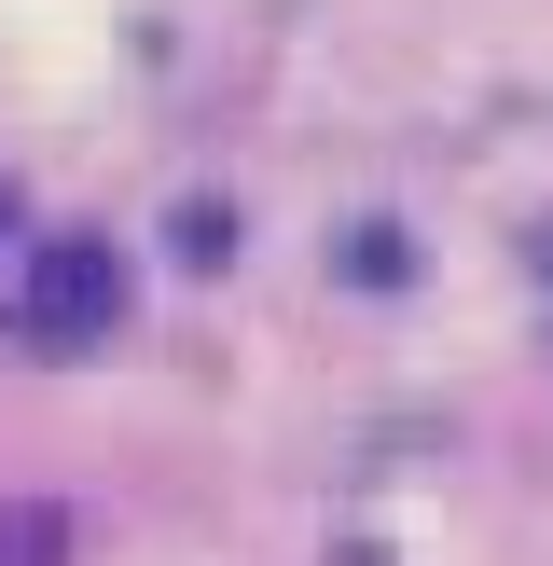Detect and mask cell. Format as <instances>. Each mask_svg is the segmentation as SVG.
Returning <instances> with one entry per match:
<instances>
[{
    "mask_svg": "<svg viewBox=\"0 0 553 566\" xmlns=\"http://www.w3.org/2000/svg\"><path fill=\"white\" fill-rule=\"evenodd\" d=\"M0 221H14V193H0Z\"/></svg>",
    "mask_w": 553,
    "mask_h": 566,
    "instance_id": "2",
    "label": "cell"
},
{
    "mask_svg": "<svg viewBox=\"0 0 553 566\" xmlns=\"http://www.w3.org/2000/svg\"><path fill=\"white\" fill-rule=\"evenodd\" d=\"M111 318H125V263H111V235H42L14 276V332L28 346H111Z\"/></svg>",
    "mask_w": 553,
    "mask_h": 566,
    "instance_id": "1",
    "label": "cell"
}]
</instances>
